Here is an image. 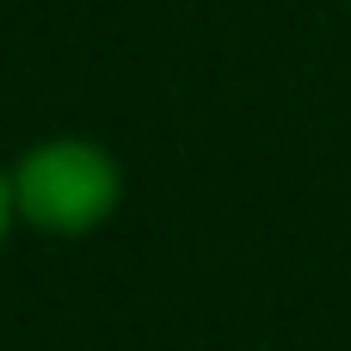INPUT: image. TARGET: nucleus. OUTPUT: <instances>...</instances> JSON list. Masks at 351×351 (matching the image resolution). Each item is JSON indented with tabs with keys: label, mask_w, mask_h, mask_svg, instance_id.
Masks as SVG:
<instances>
[{
	"label": "nucleus",
	"mask_w": 351,
	"mask_h": 351,
	"mask_svg": "<svg viewBox=\"0 0 351 351\" xmlns=\"http://www.w3.org/2000/svg\"><path fill=\"white\" fill-rule=\"evenodd\" d=\"M123 204V167L105 142L86 136H49L12 160V210L19 222L43 234H93Z\"/></svg>",
	"instance_id": "f257e3e1"
},
{
	"label": "nucleus",
	"mask_w": 351,
	"mask_h": 351,
	"mask_svg": "<svg viewBox=\"0 0 351 351\" xmlns=\"http://www.w3.org/2000/svg\"><path fill=\"white\" fill-rule=\"evenodd\" d=\"M12 222H19V210H12V167H0V241H6Z\"/></svg>",
	"instance_id": "f03ea898"
}]
</instances>
